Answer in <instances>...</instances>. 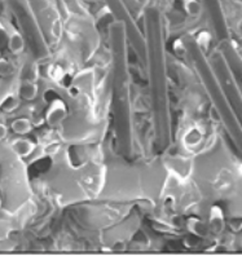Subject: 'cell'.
I'll return each instance as SVG.
<instances>
[{"label": "cell", "mask_w": 242, "mask_h": 256, "mask_svg": "<svg viewBox=\"0 0 242 256\" xmlns=\"http://www.w3.org/2000/svg\"><path fill=\"white\" fill-rule=\"evenodd\" d=\"M68 116V110H66V105L61 100H56L50 104V109L47 112L46 119L50 126H56L61 123L64 119Z\"/></svg>", "instance_id": "1"}, {"label": "cell", "mask_w": 242, "mask_h": 256, "mask_svg": "<svg viewBox=\"0 0 242 256\" xmlns=\"http://www.w3.org/2000/svg\"><path fill=\"white\" fill-rule=\"evenodd\" d=\"M39 94V88L36 83L32 80H24L18 87V96L21 100L34 101Z\"/></svg>", "instance_id": "2"}, {"label": "cell", "mask_w": 242, "mask_h": 256, "mask_svg": "<svg viewBox=\"0 0 242 256\" xmlns=\"http://www.w3.org/2000/svg\"><path fill=\"white\" fill-rule=\"evenodd\" d=\"M10 148L17 156H28L35 150V144L32 140H28V138H17V140L13 141Z\"/></svg>", "instance_id": "3"}, {"label": "cell", "mask_w": 242, "mask_h": 256, "mask_svg": "<svg viewBox=\"0 0 242 256\" xmlns=\"http://www.w3.org/2000/svg\"><path fill=\"white\" fill-rule=\"evenodd\" d=\"M8 47H10V52L14 54H20L25 50V40L16 30H12L8 35Z\"/></svg>", "instance_id": "4"}, {"label": "cell", "mask_w": 242, "mask_h": 256, "mask_svg": "<svg viewBox=\"0 0 242 256\" xmlns=\"http://www.w3.org/2000/svg\"><path fill=\"white\" fill-rule=\"evenodd\" d=\"M10 128H12V131L14 132V134L24 136V134H30L32 124V122H30V119L24 118V116H22V118L14 119V120L12 122V124H10Z\"/></svg>", "instance_id": "5"}, {"label": "cell", "mask_w": 242, "mask_h": 256, "mask_svg": "<svg viewBox=\"0 0 242 256\" xmlns=\"http://www.w3.org/2000/svg\"><path fill=\"white\" fill-rule=\"evenodd\" d=\"M224 228V220H223V212L219 207L214 206L211 210L210 214V229H212L214 232L219 233V232L223 230Z\"/></svg>", "instance_id": "6"}, {"label": "cell", "mask_w": 242, "mask_h": 256, "mask_svg": "<svg viewBox=\"0 0 242 256\" xmlns=\"http://www.w3.org/2000/svg\"><path fill=\"white\" fill-rule=\"evenodd\" d=\"M182 8L186 12V14L190 17H198L201 14L202 6L200 0H182Z\"/></svg>", "instance_id": "7"}, {"label": "cell", "mask_w": 242, "mask_h": 256, "mask_svg": "<svg viewBox=\"0 0 242 256\" xmlns=\"http://www.w3.org/2000/svg\"><path fill=\"white\" fill-rule=\"evenodd\" d=\"M188 229L193 234L204 236L208 233V225L198 219H190L188 222Z\"/></svg>", "instance_id": "8"}, {"label": "cell", "mask_w": 242, "mask_h": 256, "mask_svg": "<svg viewBox=\"0 0 242 256\" xmlns=\"http://www.w3.org/2000/svg\"><path fill=\"white\" fill-rule=\"evenodd\" d=\"M14 72V66L8 60L0 58V76H10Z\"/></svg>", "instance_id": "9"}, {"label": "cell", "mask_w": 242, "mask_h": 256, "mask_svg": "<svg viewBox=\"0 0 242 256\" xmlns=\"http://www.w3.org/2000/svg\"><path fill=\"white\" fill-rule=\"evenodd\" d=\"M208 42H210V34L206 32H201V34H200V36H198V44H200L202 48H206L208 47Z\"/></svg>", "instance_id": "10"}, {"label": "cell", "mask_w": 242, "mask_h": 256, "mask_svg": "<svg viewBox=\"0 0 242 256\" xmlns=\"http://www.w3.org/2000/svg\"><path fill=\"white\" fill-rule=\"evenodd\" d=\"M174 50H175V52H176V54H179V56H182V54H186V47L182 46V40H176V42H175V46H174Z\"/></svg>", "instance_id": "11"}, {"label": "cell", "mask_w": 242, "mask_h": 256, "mask_svg": "<svg viewBox=\"0 0 242 256\" xmlns=\"http://www.w3.org/2000/svg\"><path fill=\"white\" fill-rule=\"evenodd\" d=\"M62 75L64 72L60 66H54V68H52V78H54L56 80H60V79L62 78Z\"/></svg>", "instance_id": "12"}, {"label": "cell", "mask_w": 242, "mask_h": 256, "mask_svg": "<svg viewBox=\"0 0 242 256\" xmlns=\"http://www.w3.org/2000/svg\"><path fill=\"white\" fill-rule=\"evenodd\" d=\"M6 136H8V127L3 123H0V141L4 140Z\"/></svg>", "instance_id": "13"}, {"label": "cell", "mask_w": 242, "mask_h": 256, "mask_svg": "<svg viewBox=\"0 0 242 256\" xmlns=\"http://www.w3.org/2000/svg\"><path fill=\"white\" fill-rule=\"evenodd\" d=\"M0 207H2V198H0Z\"/></svg>", "instance_id": "14"}]
</instances>
